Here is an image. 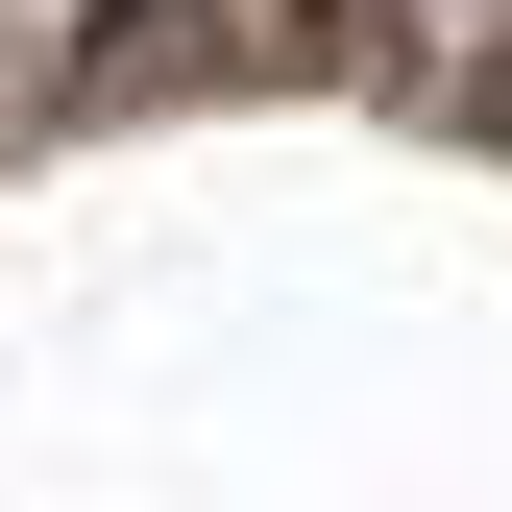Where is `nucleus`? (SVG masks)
<instances>
[{
  "instance_id": "nucleus-1",
  "label": "nucleus",
  "mask_w": 512,
  "mask_h": 512,
  "mask_svg": "<svg viewBox=\"0 0 512 512\" xmlns=\"http://www.w3.org/2000/svg\"><path fill=\"white\" fill-rule=\"evenodd\" d=\"M0 512H512V0H0Z\"/></svg>"
}]
</instances>
